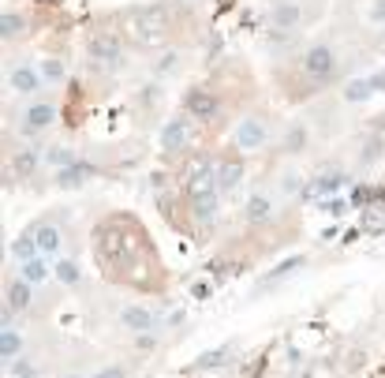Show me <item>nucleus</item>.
<instances>
[{
  "instance_id": "cd10ccee",
  "label": "nucleus",
  "mask_w": 385,
  "mask_h": 378,
  "mask_svg": "<svg viewBox=\"0 0 385 378\" xmlns=\"http://www.w3.org/2000/svg\"><path fill=\"white\" fill-rule=\"evenodd\" d=\"M11 374H16V378H30V374H34V367H30L26 360H16V363H11Z\"/></svg>"
},
{
  "instance_id": "f8f14e48",
  "label": "nucleus",
  "mask_w": 385,
  "mask_h": 378,
  "mask_svg": "<svg viewBox=\"0 0 385 378\" xmlns=\"http://www.w3.org/2000/svg\"><path fill=\"white\" fill-rule=\"evenodd\" d=\"M120 322L127 326V330H135V333H146L154 326V315H150V311H142V307H124Z\"/></svg>"
},
{
  "instance_id": "4468645a",
  "label": "nucleus",
  "mask_w": 385,
  "mask_h": 378,
  "mask_svg": "<svg viewBox=\"0 0 385 378\" xmlns=\"http://www.w3.org/2000/svg\"><path fill=\"white\" fill-rule=\"evenodd\" d=\"M11 255L19 258V263H30V258H38L42 255V247H38V240H34V232H23V236L11 244Z\"/></svg>"
},
{
  "instance_id": "9b49d317",
  "label": "nucleus",
  "mask_w": 385,
  "mask_h": 378,
  "mask_svg": "<svg viewBox=\"0 0 385 378\" xmlns=\"http://www.w3.org/2000/svg\"><path fill=\"white\" fill-rule=\"evenodd\" d=\"M340 184H344V176H340V173H326V176H318L314 184L303 191V199H322V195H333Z\"/></svg>"
},
{
  "instance_id": "4be33fe9",
  "label": "nucleus",
  "mask_w": 385,
  "mask_h": 378,
  "mask_svg": "<svg viewBox=\"0 0 385 378\" xmlns=\"http://www.w3.org/2000/svg\"><path fill=\"white\" fill-rule=\"evenodd\" d=\"M83 176H86V168L83 165H71V168H64V173H57V180L64 188H75V184H83Z\"/></svg>"
},
{
  "instance_id": "412c9836",
  "label": "nucleus",
  "mask_w": 385,
  "mask_h": 378,
  "mask_svg": "<svg viewBox=\"0 0 385 378\" xmlns=\"http://www.w3.org/2000/svg\"><path fill=\"white\" fill-rule=\"evenodd\" d=\"M363 229H367V232H381V229H385V206H367Z\"/></svg>"
},
{
  "instance_id": "a878e982",
  "label": "nucleus",
  "mask_w": 385,
  "mask_h": 378,
  "mask_svg": "<svg viewBox=\"0 0 385 378\" xmlns=\"http://www.w3.org/2000/svg\"><path fill=\"white\" fill-rule=\"evenodd\" d=\"M195 214H198V221H209L217 214V195L214 199H202V202H195Z\"/></svg>"
},
{
  "instance_id": "423d86ee",
  "label": "nucleus",
  "mask_w": 385,
  "mask_h": 378,
  "mask_svg": "<svg viewBox=\"0 0 385 378\" xmlns=\"http://www.w3.org/2000/svg\"><path fill=\"white\" fill-rule=\"evenodd\" d=\"M262 142H265V124L258 120V116L240 120V127H236V147L240 150H258Z\"/></svg>"
},
{
  "instance_id": "72a5a7b5",
  "label": "nucleus",
  "mask_w": 385,
  "mask_h": 378,
  "mask_svg": "<svg viewBox=\"0 0 385 378\" xmlns=\"http://www.w3.org/2000/svg\"><path fill=\"white\" fill-rule=\"evenodd\" d=\"M370 83H374V90H385V71H381V75H374Z\"/></svg>"
},
{
  "instance_id": "c85d7f7f",
  "label": "nucleus",
  "mask_w": 385,
  "mask_h": 378,
  "mask_svg": "<svg viewBox=\"0 0 385 378\" xmlns=\"http://www.w3.org/2000/svg\"><path fill=\"white\" fill-rule=\"evenodd\" d=\"M370 19L385 23V0H374V4H370Z\"/></svg>"
},
{
  "instance_id": "aec40b11",
  "label": "nucleus",
  "mask_w": 385,
  "mask_h": 378,
  "mask_svg": "<svg viewBox=\"0 0 385 378\" xmlns=\"http://www.w3.org/2000/svg\"><path fill=\"white\" fill-rule=\"evenodd\" d=\"M370 94H374V83L370 79H355V83H348V90H344V98L348 101H367Z\"/></svg>"
},
{
  "instance_id": "2eb2a0df",
  "label": "nucleus",
  "mask_w": 385,
  "mask_h": 378,
  "mask_svg": "<svg viewBox=\"0 0 385 378\" xmlns=\"http://www.w3.org/2000/svg\"><path fill=\"white\" fill-rule=\"evenodd\" d=\"M4 307H11V311H26V307H30V285H26V281H11Z\"/></svg>"
},
{
  "instance_id": "a211bd4d",
  "label": "nucleus",
  "mask_w": 385,
  "mask_h": 378,
  "mask_svg": "<svg viewBox=\"0 0 385 378\" xmlns=\"http://www.w3.org/2000/svg\"><path fill=\"white\" fill-rule=\"evenodd\" d=\"M296 23H299V8H296V4H281V8H273V27L292 30Z\"/></svg>"
},
{
  "instance_id": "9d476101",
  "label": "nucleus",
  "mask_w": 385,
  "mask_h": 378,
  "mask_svg": "<svg viewBox=\"0 0 385 378\" xmlns=\"http://www.w3.org/2000/svg\"><path fill=\"white\" fill-rule=\"evenodd\" d=\"M34 240L38 247H42V255H57L60 251V229L57 225H34Z\"/></svg>"
},
{
  "instance_id": "f3484780",
  "label": "nucleus",
  "mask_w": 385,
  "mask_h": 378,
  "mask_svg": "<svg viewBox=\"0 0 385 378\" xmlns=\"http://www.w3.org/2000/svg\"><path fill=\"white\" fill-rule=\"evenodd\" d=\"M243 180V165L240 161H224L221 168H217V184H221V191H232L236 184Z\"/></svg>"
},
{
  "instance_id": "7ed1b4c3",
  "label": "nucleus",
  "mask_w": 385,
  "mask_h": 378,
  "mask_svg": "<svg viewBox=\"0 0 385 378\" xmlns=\"http://www.w3.org/2000/svg\"><path fill=\"white\" fill-rule=\"evenodd\" d=\"M303 71L311 75V79H329V75L337 71V57L329 45H314L307 49V57H303Z\"/></svg>"
},
{
  "instance_id": "bb28decb",
  "label": "nucleus",
  "mask_w": 385,
  "mask_h": 378,
  "mask_svg": "<svg viewBox=\"0 0 385 378\" xmlns=\"http://www.w3.org/2000/svg\"><path fill=\"white\" fill-rule=\"evenodd\" d=\"M42 75H45V79H64V64L60 60H45L42 64Z\"/></svg>"
},
{
  "instance_id": "b1692460",
  "label": "nucleus",
  "mask_w": 385,
  "mask_h": 378,
  "mask_svg": "<svg viewBox=\"0 0 385 378\" xmlns=\"http://www.w3.org/2000/svg\"><path fill=\"white\" fill-rule=\"evenodd\" d=\"M49 161L57 165V168H60V165H64V168H71V165H75V154H71L68 147H52V150H49Z\"/></svg>"
},
{
  "instance_id": "39448f33",
  "label": "nucleus",
  "mask_w": 385,
  "mask_h": 378,
  "mask_svg": "<svg viewBox=\"0 0 385 378\" xmlns=\"http://www.w3.org/2000/svg\"><path fill=\"white\" fill-rule=\"evenodd\" d=\"M217 168H198V173L188 180V195H191V202H202V199H214L217 195Z\"/></svg>"
},
{
  "instance_id": "dca6fc26",
  "label": "nucleus",
  "mask_w": 385,
  "mask_h": 378,
  "mask_svg": "<svg viewBox=\"0 0 385 378\" xmlns=\"http://www.w3.org/2000/svg\"><path fill=\"white\" fill-rule=\"evenodd\" d=\"M49 277V270H45V263L42 258H30V263H19V281H26L34 289V285H42Z\"/></svg>"
},
{
  "instance_id": "7c9ffc66",
  "label": "nucleus",
  "mask_w": 385,
  "mask_h": 378,
  "mask_svg": "<svg viewBox=\"0 0 385 378\" xmlns=\"http://www.w3.org/2000/svg\"><path fill=\"white\" fill-rule=\"evenodd\" d=\"M370 199H374V191H367V188L355 191V206H363V202H370Z\"/></svg>"
},
{
  "instance_id": "1a4fd4ad",
  "label": "nucleus",
  "mask_w": 385,
  "mask_h": 378,
  "mask_svg": "<svg viewBox=\"0 0 385 378\" xmlns=\"http://www.w3.org/2000/svg\"><path fill=\"white\" fill-rule=\"evenodd\" d=\"M11 86H16L19 94H34V90H42V71L30 68V64H23V68L11 71Z\"/></svg>"
},
{
  "instance_id": "6ab92c4d",
  "label": "nucleus",
  "mask_w": 385,
  "mask_h": 378,
  "mask_svg": "<svg viewBox=\"0 0 385 378\" xmlns=\"http://www.w3.org/2000/svg\"><path fill=\"white\" fill-rule=\"evenodd\" d=\"M273 214V206H270V199H265V195H255V199L247 202V217L251 221H265Z\"/></svg>"
},
{
  "instance_id": "0eeeda50",
  "label": "nucleus",
  "mask_w": 385,
  "mask_h": 378,
  "mask_svg": "<svg viewBox=\"0 0 385 378\" xmlns=\"http://www.w3.org/2000/svg\"><path fill=\"white\" fill-rule=\"evenodd\" d=\"M188 139H191V124L183 120V116H176V120H168V124H165V132H161V147H165V150H183V147H188Z\"/></svg>"
},
{
  "instance_id": "393cba45",
  "label": "nucleus",
  "mask_w": 385,
  "mask_h": 378,
  "mask_svg": "<svg viewBox=\"0 0 385 378\" xmlns=\"http://www.w3.org/2000/svg\"><path fill=\"white\" fill-rule=\"evenodd\" d=\"M19 30H23V19L16 16V11H8V16L0 19V34H4V38H16Z\"/></svg>"
},
{
  "instance_id": "c756f323",
  "label": "nucleus",
  "mask_w": 385,
  "mask_h": 378,
  "mask_svg": "<svg viewBox=\"0 0 385 378\" xmlns=\"http://www.w3.org/2000/svg\"><path fill=\"white\" fill-rule=\"evenodd\" d=\"M34 161H38L34 150H23V154H19V168H34Z\"/></svg>"
},
{
  "instance_id": "f257e3e1",
  "label": "nucleus",
  "mask_w": 385,
  "mask_h": 378,
  "mask_svg": "<svg viewBox=\"0 0 385 378\" xmlns=\"http://www.w3.org/2000/svg\"><path fill=\"white\" fill-rule=\"evenodd\" d=\"M168 30V19H165V11L161 8H154V11H139L135 16V34H139V42H150L157 45L165 38Z\"/></svg>"
},
{
  "instance_id": "2f4dec72",
  "label": "nucleus",
  "mask_w": 385,
  "mask_h": 378,
  "mask_svg": "<svg viewBox=\"0 0 385 378\" xmlns=\"http://www.w3.org/2000/svg\"><path fill=\"white\" fill-rule=\"evenodd\" d=\"M98 378H124V371H120V367H105Z\"/></svg>"
},
{
  "instance_id": "6e6552de",
  "label": "nucleus",
  "mask_w": 385,
  "mask_h": 378,
  "mask_svg": "<svg viewBox=\"0 0 385 378\" xmlns=\"http://www.w3.org/2000/svg\"><path fill=\"white\" fill-rule=\"evenodd\" d=\"M52 120H57V109L52 105H30L23 113V132L34 135V132H42V127H49Z\"/></svg>"
},
{
  "instance_id": "473e14b6",
  "label": "nucleus",
  "mask_w": 385,
  "mask_h": 378,
  "mask_svg": "<svg viewBox=\"0 0 385 378\" xmlns=\"http://www.w3.org/2000/svg\"><path fill=\"white\" fill-rule=\"evenodd\" d=\"M288 142H292V150H299V142H303V132H292V135H288Z\"/></svg>"
},
{
  "instance_id": "ddd939ff",
  "label": "nucleus",
  "mask_w": 385,
  "mask_h": 378,
  "mask_svg": "<svg viewBox=\"0 0 385 378\" xmlns=\"http://www.w3.org/2000/svg\"><path fill=\"white\" fill-rule=\"evenodd\" d=\"M19 352H23V341H19L16 326H11V330H0V360L16 363V360H19Z\"/></svg>"
},
{
  "instance_id": "f03ea898",
  "label": "nucleus",
  "mask_w": 385,
  "mask_h": 378,
  "mask_svg": "<svg viewBox=\"0 0 385 378\" xmlns=\"http://www.w3.org/2000/svg\"><path fill=\"white\" fill-rule=\"evenodd\" d=\"M86 53L98 68H116V64H120V42H116L113 34H94L90 45H86Z\"/></svg>"
},
{
  "instance_id": "20e7f679",
  "label": "nucleus",
  "mask_w": 385,
  "mask_h": 378,
  "mask_svg": "<svg viewBox=\"0 0 385 378\" xmlns=\"http://www.w3.org/2000/svg\"><path fill=\"white\" fill-rule=\"evenodd\" d=\"M217 98L209 94V90H191L188 98H183V113L188 116H195V120H214L217 116Z\"/></svg>"
},
{
  "instance_id": "5701e85b",
  "label": "nucleus",
  "mask_w": 385,
  "mask_h": 378,
  "mask_svg": "<svg viewBox=\"0 0 385 378\" xmlns=\"http://www.w3.org/2000/svg\"><path fill=\"white\" fill-rule=\"evenodd\" d=\"M57 277H60L64 285H75V281H79V266L71 263V258H60V263H57Z\"/></svg>"
}]
</instances>
